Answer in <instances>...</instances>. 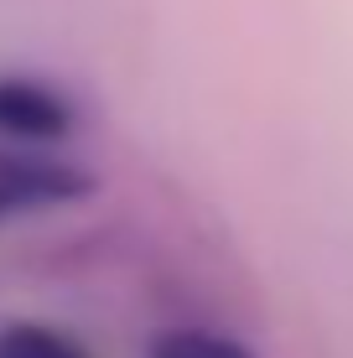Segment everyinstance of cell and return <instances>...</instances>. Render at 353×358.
<instances>
[{
    "instance_id": "1",
    "label": "cell",
    "mask_w": 353,
    "mask_h": 358,
    "mask_svg": "<svg viewBox=\"0 0 353 358\" xmlns=\"http://www.w3.org/2000/svg\"><path fill=\"white\" fill-rule=\"evenodd\" d=\"M99 192V177L78 162L47 156L36 145H10L0 141V224L36 208H68Z\"/></svg>"
},
{
    "instance_id": "2",
    "label": "cell",
    "mask_w": 353,
    "mask_h": 358,
    "mask_svg": "<svg viewBox=\"0 0 353 358\" xmlns=\"http://www.w3.org/2000/svg\"><path fill=\"white\" fill-rule=\"evenodd\" d=\"M78 135V104L68 89L31 73H0V141L47 145Z\"/></svg>"
},
{
    "instance_id": "3",
    "label": "cell",
    "mask_w": 353,
    "mask_h": 358,
    "mask_svg": "<svg viewBox=\"0 0 353 358\" xmlns=\"http://www.w3.org/2000/svg\"><path fill=\"white\" fill-rule=\"evenodd\" d=\"M0 358H89V353L47 322H6L0 327Z\"/></svg>"
},
{
    "instance_id": "4",
    "label": "cell",
    "mask_w": 353,
    "mask_h": 358,
    "mask_svg": "<svg viewBox=\"0 0 353 358\" xmlns=\"http://www.w3.org/2000/svg\"><path fill=\"white\" fill-rule=\"evenodd\" d=\"M145 358H254V353H245L234 338H218L203 327H172L145 348Z\"/></svg>"
}]
</instances>
